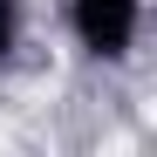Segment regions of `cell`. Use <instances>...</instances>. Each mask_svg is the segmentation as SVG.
I'll return each mask as SVG.
<instances>
[{"mask_svg": "<svg viewBox=\"0 0 157 157\" xmlns=\"http://www.w3.org/2000/svg\"><path fill=\"white\" fill-rule=\"evenodd\" d=\"M137 14L144 0H75V34L89 55H123L137 41Z\"/></svg>", "mask_w": 157, "mask_h": 157, "instance_id": "1", "label": "cell"}, {"mask_svg": "<svg viewBox=\"0 0 157 157\" xmlns=\"http://www.w3.org/2000/svg\"><path fill=\"white\" fill-rule=\"evenodd\" d=\"M14 34H21V7H14V0H0V55L14 48Z\"/></svg>", "mask_w": 157, "mask_h": 157, "instance_id": "2", "label": "cell"}]
</instances>
